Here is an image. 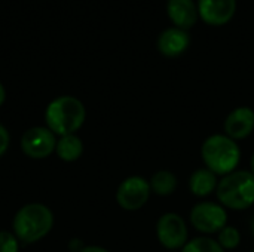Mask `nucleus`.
I'll use <instances>...</instances> for the list:
<instances>
[{"mask_svg": "<svg viewBox=\"0 0 254 252\" xmlns=\"http://www.w3.org/2000/svg\"><path fill=\"white\" fill-rule=\"evenodd\" d=\"M80 252H109L106 248H103V247H95V245H91V247H85V248H82Z\"/></svg>", "mask_w": 254, "mask_h": 252, "instance_id": "obj_20", "label": "nucleus"}, {"mask_svg": "<svg viewBox=\"0 0 254 252\" xmlns=\"http://www.w3.org/2000/svg\"><path fill=\"white\" fill-rule=\"evenodd\" d=\"M4 98H6V91H4V88H3V85L0 83V105L4 102Z\"/></svg>", "mask_w": 254, "mask_h": 252, "instance_id": "obj_21", "label": "nucleus"}, {"mask_svg": "<svg viewBox=\"0 0 254 252\" xmlns=\"http://www.w3.org/2000/svg\"><path fill=\"white\" fill-rule=\"evenodd\" d=\"M219 203L226 209L246 211L254 205V175L250 171L237 169L219 180L216 190Z\"/></svg>", "mask_w": 254, "mask_h": 252, "instance_id": "obj_4", "label": "nucleus"}, {"mask_svg": "<svg viewBox=\"0 0 254 252\" xmlns=\"http://www.w3.org/2000/svg\"><path fill=\"white\" fill-rule=\"evenodd\" d=\"M168 252H177V251H168Z\"/></svg>", "mask_w": 254, "mask_h": 252, "instance_id": "obj_24", "label": "nucleus"}, {"mask_svg": "<svg viewBox=\"0 0 254 252\" xmlns=\"http://www.w3.org/2000/svg\"><path fill=\"white\" fill-rule=\"evenodd\" d=\"M250 172L254 175V151L253 154H252V157H250Z\"/></svg>", "mask_w": 254, "mask_h": 252, "instance_id": "obj_22", "label": "nucleus"}, {"mask_svg": "<svg viewBox=\"0 0 254 252\" xmlns=\"http://www.w3.org/2000/svg\"><path fill=\"white\" fill-rule=\"evenodd\" d=\"M252 252H254V250H253V251H252Z\"/></svg>", "mask_w": 254, "mask_h": 252, "instance_id": "obj_25", "label": "nucleus"}, {"mask_svg": "<svg viewBox=\"0 0 254 252\" xmlns=\"http://www.w3.org/2000/svg\"><path fill=\"white\" fill-rule=\"evenodd\" d=\"M152 195L149 180L141 175L125 178L116 190V202L125 211H138L149 202Z\"/></svg>", "mask_w": 254, "mask_h": 252, "instance_id": "obj_7", "label": "nucleus"}, {"mask_svg": "<svg viewBox=\"0 0 254 252\" xmlns=\"http://www.w3.org/2000/svg\"><path fill=\"white\" fill-rule=\"evenodd\" d=\"M190 45V36L186 30L170 27L165 28L156 42L158 50L167 58H177L183 55Z\"/></svg>", "mask_w": 254, "mask_h": 252, "instance_id": "obj_11", "label": "nucleus"}, {"mask_svg": "<svg viewBox=\"0 0 254 252\" xmlns=\"http://www.w3.org/2000/svg\"><path fill=\"white\" fill-rule=\"evenodd\" d=\"M13 235L22 244L43 239L54 227V214L43 203H27L13 217Z\"/></svg>", "mask_w": 254, "mask_h": 252, "instance_id": "obj_3", "label": "nucleus"}, {"mask_svg": "<svg viewBox=\"0 0 254 252\" xmlns=\"http://www.w3.org/2000/svg\"><path fill=\"white\" fill-rule=\"evenodd\" d=\"M167 13L174 27L186 31L192 28L199 18L198 4L195 3V0H168Z\"/></svg>", "mask_w": 254, "mask_h": 252, "instance_id": "obj_12", "label": "nucleus"}, {"mask_svg": "<svg viewBox=\"0 0 254 252\" xmlns=\"http://www.w3.org/2000/svg\"><path fill=\"white\" fill-rule=\"evenodd\" d=\"M192 227L202 235H217L228 226V211L220 203L199 202L189 212Z\"/></svg>", "mask_w": 254, "mask_h": 252, "instance_id": "obj_5", "label": "nucleus"}, {"mask_svg": "<svg viewBox=\"0 0 254 252\" xmlns=\"http://www.w3.org/2000/svg\"><path fill=\"white\" fill-rule=\"evenodd\" d=\"M19 241L10 232H0V252H18Z\"/></svg>", "mask_w": 254, "mask_h": 252, "instance_id": "obj_18", "label": "nucleus"}, {"mask_svg": "<svg viewBox=\"0 0 254 252\" xmlns=\"http://www.w3.org/2000/svg\"><path fill=\"white\" fill-rule=\"evenodd\" d=\"M252 233H253V236H254V220L252 221Z\"/></svg>", "mask_w": 254, "mask_h": 252, "instance_id": "obj_23", "label": "nucleus"}, {"mask_svg": "<svg viewBox=\"0 0 254 252\" xmlns=\"http://www.w3.org/2000/svg\"><path fill=\"white\" fill-rule=\"evenodd\" d=\"M180 252H226L217 239H213L210 236H198L193 239H189L188 244L183 247Z\"/></svg>", "mask_w": 254, "mask_h": 252, "instance_id": "obj_16", "label": "nucleus"}, {"mask_svg": "<svg viewBox=\"0 0 254 252\" xmlns=\"http://www.w3.org/2000/svg\"><path fill=\"white\" fill-rule=\"evenodd\" d=\"M55 153L64 162H74L83 154V141L76 134L63 135L57 140Z\"/></svg>", "mask_w": 254, "mask_h": 252, "instance_id": "obj_14", "label": "nucleus"}, {"mask_svg": "<svg viewBox=\"0 0 254 252\" xmlns=\"http://www.w3.org/2000/svg\"><path fill=\"white\" fill-rule=\"evenodd\" d=\"M217 242L225 251H234L241 244V233L234 226H226L217 233Z\"/></svg>", "mask_w": 254, "mask_h": 252, "instance_id": "obj_17", "label": "nucleus"}, {"mask_svg": "<svg viewBox=\"0 0 254 252\" xmlns=\"http://www.w3.org/2000/svg\"><path fill=\"white\" fill-rule=\"evenodd\" d=\"M57 135L46 126H34L21 137V150L30 159H45L55 151Z\"/></svg>", "mask_w": 254, "mask_h": 252, "instance_id": "obj_8", "label": "nucleus"}, {"mask_svg": "<svg viewBox=\"0 0 254 252\" xmlns=\"http://www.w3.org/2000/svg\"><path fill=\"white\" fill-rule=\"evenodd\" d=\"M9 144H10V135L7 129L3 125H0V157L7 151Z\"/></svg>", "mask_w": 254, "mask_h": 252, "instance_id": "obj_19", "label": "nucleus"}, {"mask_svg": "<svg viewBox=\"0 0 254 252\" xmlns=\"http://www.w3.org/2000/svg\"><path fill=\"white\" fill-rule=\"evenodd\" d=\"M158 242L168 251H180L189 241L186 221L177 212H165L156 221Z\"/></svg>", "mask_w": 254, "mask_h": 252, "instance_id": "obj_6", "label": "nucleus"}, {"mask_svg": "<svg viewBox=\"0 0 254 252\" xmlns=\"http://www.w3.org/2000/svg\"><path fill=\"white\" fill-rule=\"evenodd\" d=\"M225 135L234 141L249 138L254 132V110L249 105L234 108L223 122Z\"/></svg>", "mask_w": 254, "mask_h": 252, "instance_id": "obj_9", "label": "nucleus"}, {"mask_svg": "<svg viewBox=\"0 0 254 252\" xmlns=\"http://www.w3.org/2000/svg\"><path fill=\"white\" fill-rule=\"evenodd\" d=\"M149 184H150V190L153 195L161 196V198H167V196H171L177 190L179 180H177L174 172L167 171V169H161L150 177Z\"/></svg>", "mask_w": 254, "mask_h": 252, "instance_id": "obj_15", "label": "nucleus"}, {"mask_svg": "<svg viewBox=\"0 0 254 252\" xmlns=\"http://www.w3.org/2000/svg\"><path fill=\"white\" fill-rule=\"evenodd\" d=\"M201 159L217 177H225L237 171L241 162V149L237 141L225 134L207 137L201 146Z\"/></svg>", "mask_w": 254, "mask_h": 252, "instance_id": "obj_1", "label": "nucleus"}, {"mask_svg": "<svg viewBox=\"0 0 254 252\" xmlns=\"http://www.w3.org/2000/svg\"><path fill=\"white\" fill-rule=\"evenodd\" d=\"M199 18L210 25L228 24L237 10V0H198Z\"/></svg>", "mask_w": 254, "mask_h": 252, "instance_id": "obj_10", "label": "nucleus"}, {"mask_svg": "<svg viewBox=\"0 0 254 252\" xmlns=\"http://www.w3.org/2000/svg\"><path fill=\"white\" fill-rule=\"evenodd\" d=\"M86 119V108L83 102L70 95H63L52 100L45 111L46 128L55 135H70L82 128Z\"/></svg>", "mask_w": 254, "mask_h": 252, "instance_id": "obj_2", "label": "nucleus"}, {"mask_svg": "<svg viewBox=\"0 0 254 252\" xmlns=\"http://www.w3.org/2000/svg\"><path fill=\"white\" fill-rule=\"evenodd\" d=\"M219 177L208 168H199L189 177V190L196 198H207L217 190Z\"/></svg>", "mask_w": 254, "mask_h": 252, "instance_id": "obj_13", "label": "nucleus"}]
</instances>
